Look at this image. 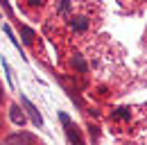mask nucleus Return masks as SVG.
Returning a JSON list of instances; mask_svg holds the SVG:
<instances>
[{
	"instance_id": "obj_1",
	"label": "nucleus",
	"mask_w": 147,
	"mask_h": 145,
	"mask_svg": "<svg viewBox=\"0 0 147 145\" xmlns=\"http://www.w3.org/2000/svg\"><path fill=\"white\" fill-rule=\"evenodd\" d=\"M34 143V136L32 134H27V131H18V134H11V136H7L2 145H32Z\"/></svg>"
},
{
	"instance_id": "obj_2",
	"label": "nucleus",
	"mask_w": 147,
	"mask_h": 145,
	"mask_svg": "<svg viewBox=\"0 0 147 145\" xmlns=\"http://www.w3.org/2000/svg\"><path fill=\"white\" fill-rule=\"evenodd\" d=\"M20 102H23V107H25V111H27V116L32 118V123H34L36 127H41V125H43V118H41L38 109L34 107V104H32V102H30L27 98H20Z\"/></svg>"
},
{
	"instance_id": "obj_3",
	"label": "nucleus",
	"mask_w": 147,
	"mask_h": 145,
	"mask_svg": "<svg viewBox=\"0 0 147 145\" xmlns=\"http://www.w3.org/2000/svg\"><path fill=\"white\" fill-rule=\"evenodd\" d=\"M66 136H68V141L73 145H84V138H82V131H79V127L73 125V123H66Z\"/></svg>"
},
{
	"instance_id": "obj_4",
	"label": "nucleus",
	"mask_w": 147,
	"mask_h": 145,
	"mask_svg": "<svg viewBox=\"0 0 147 145\" xmlns=\"http://www.w3.org/2000/svg\"><path fill=\"white\" fill-rule=\"evenodd\" d=\"M9 118H11V123H14V125L23 127V125H25V120H27V113H25L18 104H11V107H9Z\"/></svg>"
},
{
	"instance_id": "obj_5",
	"label": "nucleus",
	"mask_w": 147,
	"mask_h": 145,
	"mask_svg": "<svg viewBox=\"0 0 147 145\" xmlns=\"http://www.w3.org/2000/svg\"><path fill=\"white\" fill-rule=\"evenodd\" d=\"M88 25H91L88 16H75L73 20H70V30H73V32H77V34L86 32V30H88Z\"/></svg>"
},
{
	"instance_id": "obj_6",
	"label": "nucleus",
	"mask_w": 147,
	"mask_h": 145,
	"mask_svg": "<svg viewBox=\"0 0 147 145\" xmlns=\"http://www.w3.org/2000/svg\"><path fill=\"white\" fill-rule=\"evenodd\" d=\"M20 32H23V41H25V45H32V43H34V39H36L34 30H30L27 25H20Z\"/></svg>"
},
{
	"instance_id": "obj_7",
	"label": "nucleus",
	"mask_w": 147,
	"mask_h": 145,
	"mask_svg": "<svg viewBox=\"0 0 147 145\" xmlns=\"http://www.w3.org/2000/svg\"><path fill=\"white\" fill-rule=\"evenodd\" d=\"M70 7H73V2H70V0H59V5H57V14L68 16V14H70Z\"/></svg>"
},
{
	"instance_id": "obj_8",
	"label": "nucleus",
	"mask_w": 147,
	"mask_h": 145,
	"mask_svg": "<svg viewBox=\"0 0 147 145\" xmlns=\"http://www.w3.org/2000/svg\"><path fill=\"white\" fill-rule=\"evenodd\" d=\"M73 66L79 72H86V70H88V66H86V61L82 59V54H75V57H73Z\"/></svg>"
},
{
	"instance_id": "obj_9",
	"label": "nucleus",
	"mask_w": 147,
	"mask_h": 145,
	"mask_svg": "<svg viewBox=\"0 0 147 145\" xmlns=\"http://www.w3.org/2000/svg\"><path fill=\"white\" fill-rule=\"evenodd\" d=\"M129 116H131V111H129L127 107H120L113 111V118H122V120H129Z\"/></svg>"
},
{
	"instance_id": "obj_10",
	"label": "nucleus",
	"mask_w": 147,
	"mask_h": 145,
	"mask_svg": "<svg viewBox=\"0 0 147 145\" xmlns=\"http://www.w3.org/2000/svg\"><path fill=\"white\" fill-rule=\"evenodd\" d=\"M5 32H7V36L11 39V43H14V45H16V48L20 50V43H18V39L14 36V32H11V27H9V25H5Z\"/></svg>"
},
{
	"instance_id": "obj_11",
	"label": "nucleus",
	"mask_w": 147,
	"mask_h": 145,
	"mask_svg": "<svg viewBox=\"0 0 147 145\" xmlns=\"http://www.w3.org/2000/svg\"><path fill=\"white\" fill-rule=\"evenodd\" d=\"M2 68H5V72H7V82H9V86L14 84V79H11V68H9V64L2 59Z\"/></svg>"
},
{
	"instance_id": "obj_12",
	"label": "nucleus",
	"mask_w": 147,
	"mask_h": 145,
	"mask_svg": "<svg viewBox=\"0 0 147 145\" xmlns=\"http://www.w3.org/2000/svg\"><path fill=\"white\" fill-rule=\"evenodd\" d=\"M27 5H32V7H36V5H41V0H27Z\"/></svg>"
},
{
	"instance_id": "obj_13",
	"label": "nucleus",
	"mask_w": 147,
	"mask_h": 145,
	"mask_svg": "<svg viewBox=\"0 0 147 145\" xmlns=\"http://www.w3.org/2000/svg\"><path fill=\"white\" fill-rule=\"evenodd\" d=\"M0 102H2V89H0Z\"/></svg>"
}]
</instances>
